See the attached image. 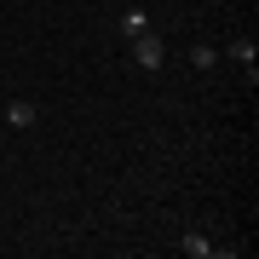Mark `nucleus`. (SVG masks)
Instances as JSON below:
<instances>
[{
  "label": "nucleus",
  "instance_id": "1",
  "mask_svg": "<svg viewBox=\"0 0 259 259\" xmlns=\"http://www.w3.org/2000/svg\"><path fill=\"white\" fill-rule=\"evenodd\" d=\"M127 47H133V64H139L144 75H156V69L167 64V47H161V35H150V29H144V35H133Z\"/></svg>",
  "mask_w": 259,
  "mask_h": 259
},
{
  "label": "nucleus",
  "instance_id": "2",
  "mask_svg": "<svg viewBox=\"0 0 259 259\" xmlns=\"http://www.w3.org/2000/svg\"><path fill=\"white\" fill-rule=\"evenodd\" d=\"M225 58H236V64H242V75H248V87H253V58H259V47H253V35H236L231 40V47H225Z\"/></svg>",
  "mask_w": 259,
  "mask_h": 259
},
{
  "label": "nucleus",
  "instance_id": "3",
  "mask_svg": "<svg viewBox=\"0 0 259 259\" xmlns=\"http://www.w3.org/2000/svg\"><path fill=\"white\" fill-rule=\"evenodd\" d=\"M179 248H185L190 259H213V253H219V242H213L207 231H185V236H179Z\"/></svg>",
  "mask_w": 259,
  "mask_h": 259
},
{
  "label": "nucleus",
  "instance_id": "4",
  "mask_svg": "<svg viewBox=\"0 0 259 259\" xmlns=\"http://www.w3.org/2000/svg\"><path fill=\"white\" fill-rule=\"evenodd\" d=\"M0 121L23 133V127H35V121H40V110H35V104H23V98H18V104H6V110H0Z\"/></svg>",
  "mask_w": 259,
  "mask_h": 259
},
{
  "label": "nucleus",
  "instance_id": "5",
  "mask_svg": "<svg viewBox=\"0 0 259 259\" xmlns=\"http://www.w3.org/2000/svg\"><path fill=\"white\" fill-rule=\"evenodd\" d=\"M115 29H121V40L144 35V29H150V12H144V6H127V12H121V18H115Z\"/></svg>",
  "mask_w": 259,
  "mask_h": 259
},
{
  "label": "nucleus",
  "instance_id": "6",
  "mask_svg": "<svg viewBox=\"0 0 259 259\" xmlns=\"http://www.w3.org/2000/svg\"><path fill=\"white\" fill-rule=\"evenodd\" d=\"M190 64H196V75H202V69H213V64H219V47L196 40V47H190Z\"/></svg>",
  "mask_w": 259,
  "mask_h": 259
},
{
  "label": "nucleus",
  "instance_id": "7",
  "mask_svg": "<svg viewBox=\"0 0 259 259\" xmlns=\"http://www.w3.org/2000/svg\"><path fill=\"white\" fill-rule=\"evenodd\" d=\"M0 127H6V121H0Z\"/></svg>",
  "mask_w": 259,
  "mask_h": 259
}]
</instances>
